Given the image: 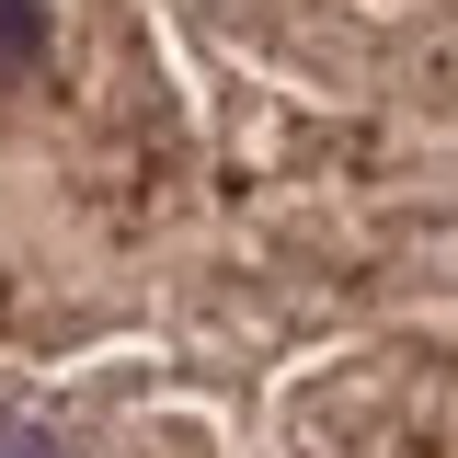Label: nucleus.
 <instances>
[{"label": "nucleus", "instance_id": "nucleus-1", "mask_svg": "<svg viewBox=\"0 0 458 458\" xmlns=\"http://www.w3.org/2000/svg\"><path fill=\"white\" fill-rule=\"evenodd\" d=\"M0 458H458V0H0Z\"/></svg>", "mask_w": 458, "mask_h": 458}]
</instances>
